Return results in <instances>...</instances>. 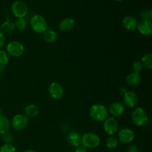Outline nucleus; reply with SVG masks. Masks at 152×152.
<instances>
[{
  "label": "nucleus",
  "instance_id": "1",
  "mask_svg": "<svg viewBox=\"0 0 152 152\" xmlns=\"http://www.w3.org/2000/svg\"><path fill=\"white\" fill-rule=\"evenodd\" d=\"M108 110L102 104H94L89 109L91 118L96 122H103L108 117Z\"/></svg>",
  "mask_w": 152,
  "mask_h": 152
},
{
  "label": "nucleus",
  "instance_id": "2",
  "mask_svg": "<svg viewBox=\"0 0 152 152\" xmlns=\"http://www.w3.org/2000/svg\"><path fill=\"white\" fill-rule=\"evenodd\" d=\"M132 120L137 127H142L148 123L149 117L146 110L142 107H137L132 113Z\"/></svg>",
  "mask_w": 152,
  "mask_h": 152
},
{
  "label": "nucleus",
  "instance_id": "3",
  "mask_svg": "<svg viewBox=\"0 0 152 152\" xmlns=\"http://www.w3.org/2000/svg\"><path fill=\"white\" fill-rule=\"evenodd\" d=\"M30 25L32 31L38 34H43L48 29L45 18L40 14H36L32 16Z\"/></svg>",
  "mask_w": 152,
  "mask_h": 152
},
{
  "label": "nucleus",
  "instance_id": "4",
  "mask_svg": "<svg viewBox=\"0 0 152 152\" xmlns=\"http://www.w3.org/2000/svg\"><path fill=\"white\" fill-rule=\"evenodd\" d=\"M101 139L99 136L93 132L84 134L81 138V144L87 148H96L100 145Z\"/></svg>",
  "mask_w": 152,
  "mask_h": 152
},
{
  "label": "nucleus",
  "instance_id": "5",
  "mask_svg": "<svg viewBox=\"0 0 152 152\" xmlns=\"http://www.w3.org/2000/svg\"><path fill=\"white\" fill-rule=\"evenodd\" d=\"M25 46L21 42L13 40L10 42L6 47V52L9 56L13 57H19L25 53Z\"/></svg>",
  "mask_w": 152,
  "mask_h": 152
},
{
  "label": "nucleus",
  "instance_id": "6",
  "mask_svg": "<svg viewBox=\"0 0 152 152\" xmlns=\"http://www.w3.org/2000/svg\"><path fill=\"white\" fill-rule=\"evenodd\" d=\"M11 12L16 19L25 18L28 13V4L22 0H16L12 4Z\"/></svg>",
  "mask_w": 152,
  "mask_h": 152
},
{
  "label": "nucleus",
  "instance_id": "7",
  "mask_svg": "<svg viewBox=\"0 0 152 152\" xmlns=\"http://www.w3.org/2000/svg\"><path fill=\"white\" fill-rule=\"evenodd\" d=\"M28 123H29V120L25 114H17L13 116L12 118L10 126L13 128V129L20 132V131L25 130L28 127Z\"/></svg>",
  "mask_w": 152,
  "mask_h": 152
},
{
  "label": "nucleus",
  "instance_id": "8",
  "mask_svg": "<svg viewBox=\"0 0 152 152\" xmlns=\"http://www.w3.org/2000/svg\"><path fill=\"white\" fill-rule=\"evenodd\" d=\"M103 130L109 136H114L119 131V123L114 117H110L103 121Z\"/></svg>",
  "mask_w": 152,
  "mask_h": 152
},
{
  "label": "nucleus",
  "instance_id": "9",
  "mask_svg": "<svg viewBox=\"0 0 152 152\" xmlns=\"http://www.w3.org/2000/svg\"><path fill=\"white\" fill-rule=\"evenodd\" d=\"M117 139L118 141L124 144L132 143L135 139V133L132 129L125 128L118 131L117 132Z\"/></svg>",
  "mask_w": 152,
  "mask_h": 152
},
{
  "label": "nucleus",
  "instance_id": "10",
  "mask_svg": "<svg viewBox=\"0 0 152 152\" xmlns=\"http://www.w3.org/2000/svg\"><path fill=\"white\" fill-rule=\"evenodd\" d=\"M48 93L50 97L56 100L62 99L65 94L63 86L57 82H53L48 87Z\"/></svg>",
  "mask_w": 152,
  "mask_h": 152
},
{
  "label": "nucleus",
  "instance_id": "11",
  "mask_svg": "<svg viewBox=\"0 0 152 152\" xmlns=\"http://www.w3.org/2000/svg\"><path fill=\"white\" fill-rule=\"evenodd\" d=\"M123 105L129 108H134L138 103V96L134 91H127L123 95Z\"/></svg>",
  "mask_w": 152,
  "mask_h": 152
},
{
  "label": "nucleus",
  "instance_id": "12",
  "mask_svg": "<svg viewBox=\"0 0 152 152\" xmlns=\"http://www.w3.org/2000/svg\"><path fill=\"white\" fill-rule=\"evenodd\" d=\"M137 29L142 35L150 36L152 34V21L141 19L137 22Z\"/></svg>",
  "mask_w": 152,
  "mask_h": 152
},
{
  "label": "nucleus",
  "instance_id": "13",
  "mask_svg": "<svg viewBox=\"0 0 152 152\" xmlns=\"http://www.w3.org/2000/svg\"><path fill=\"white\" fill-rule=\"evenodd\" d=\"M137 22L136 18L134 17L133 16H130V15L124 16L123 21H122L123 28L129 31H135L137 29Z\"/></svg>",
  "mask_w": 152,
  "mask_h": 152
},
{
  "label": "nucleus",
  "instance_id": "14",
  "mask_svg": "<svg viewBox=\"0 0 152 152\" xmlns=\"http://www.w3.org/2000/svg\"><path fill=\"white\" fill-rule=\"evenodd\" d=\"M108 110V113H110L114 117H121L125 113V106L121 102H114L111 104Z\"/></svg>",
  "mask_w": 152,
  "mask_h": 152
},
{
  "label": "nucleus",
  "instance_id": "15",
  "mask_svg": "<svg viewBox=\"0 0 152 152\" xmlns=\"http://www.w3.org/2000/svg\"><path fill=\"white\" fill-rule=\"evenodd\" d=\"M75 26V20L71 17H65L59 23V28L63 32H69Z\"/></svg>",
  "mask_w": 152,
  "mask_h": 152
},
{
  "label": "nucleus",
  "instance_id": "16",
  "mask_svg": "<svg viewBox=\"0 0 152 152\" xmlns=\"http://www.w3.org/2000/svg\"><path fill=\"white\" fill-rule=\"evenodd\" d=\"M81 138L82 137L80 136V134L75 132H71L67 135V142L71 146L76 148L78 145H81Z\"/></svg>",
  "mask_w": 152,
  "mask_h": 152
},
{
  "label": "nucleus",
  "instance_id": "17",
  "mask_svg": "<svg viewBox=\"0 0 152 152\" xmlns=\"http://www.w3.org/2000/svg\"><path fill=\"white\" fill-rule=\"evenodd\" d=\"M141 80H142V77H141L140 74L135 72L130 73L126 77V82L127 85L132 86V87L139 85L140 83Z\"/></svg>",
  "mask_w": 152,
  "mask_h": 152
},
{
  "label": "nucleus",
  "instance_id": "18",
  "mask_svg": "<svg viewBox=\"0 0 152 152\" xmlns=\"http://www.w3.org/2000/svg\"><path fill=\"white\" fill-rule=\"evenodd\" d=\"M16 28H15L14 22H10V21L7 20L5 22H3L0 26V31L5 35H10V34H13V31H15Z\"/></svg>",
  "mask_w": 152,
  "mask_h": 152
},
{
  "label": "nucleus",
  "instance_id": "19",
  "mask_svg": "<svg viewBox=\"0 0 152 152\" xmlns=\"http://www.w3.org/2000/svg\"><path fill=\"white\" fill-rule=\"evenodd\" d=\"M10 122L7 117L3 115H0V135L9 132L10 129Z\"/></svg>",
  "mask_w": 152,
  "mask_h": 152
},
{
  "label": "nucleus",
  "instance_id": "20",
  "mask_svg": "<svg viewBox=\"0 0 152 152\" xmlns=\"http://www.w3.org/2000/svg\"><path fill=\"white\" fill-rule=\"evenodd\" d=\"M24 112H25V115L28 119L34 118V117H37V115L39 114V109L34 104H30V105H28L25 107V110H24Z\"/></svg>",
  "mask_w": 152,
  "mask_h": 152
},
{
  "label": "nucleus",
  "instance_id": "21",
  "mask_svg": "<svg viewBox=\"0 0 152 152\" xmlns=\"http://www.w3.org/2000/svg\"><path fill=\"white\" fill-rule=\"evenodd\" d=\"M42 37L45 42L47 43H49V44L54 43L58 39L57 33H56L54 30L51 29H48L47 31L42 34Z\"/></svg>",
  "mask_w": 152,
  "mask_h": 152
},
{
  "label": "nucleus",
  "instance_id": "22",
  "mask_svg": "<svg viewBox=\"0 0 152 152\" xmlns=\"http://www.w3.org/2000/svg\"><path fill=\"white\" fill-rule=\"evenodd\" d=\"M152 54L151 53H146L141 58L140 62L142 63L143 68L148 70L152 69Z\"/></svg>",
  "mask_w": 152,
  "mask_h": 152
},
{
  "label": "nucleus",
  "instance_id": "23",
  "mask_svg": "<svg viewBox=\"0 0 152 152\" xmlns=\"http://www.w3.org/2000/svg\"><path fill=\"white\" fill-rule=\"evenodd\" d=\"M118 139L117 137L114 136H109L106 140L105 142V145H106L107 148H110V149H113V148H116L118 145Z\"/></svg>",
  "mask_w": 152,
  "mask_h": 152
},
{
  "label": "nucleus",
  "instance_id": "24",
  "mask_svg": "<svg viewBox=\"0 0 152 152\" xmlns=\"http://www.w3.org/2000/svg\"><path fill=\"white\" fill-rule=\"evenodd\" d=\"M15 28L19 31H25L27 28V22L25 18H19L16 19V22H14Z\"/></svg>",
  "mask_w": 152,
  "mask_h": 152
},
{
  "label": "nucleus",
  "instance_id": "25",
  "mask_svg": "<svg viewBox=\"0 0 152 152\" xmlns=\"http://www.w3.org/2000/svg\"><path fill=\"white\" fill-rule=\"evenodd\" d=\"M10 62V56L7 54L6 50L0 49V64L5 66Z\"/></svg>",
  "mask_w": 152,
  "mask_h": 152
},
{
  "label": "nucleus",
  "instance_id": "26",
  "mask_svg": "<svg viewBox=\"0 0 152 152\" xmlns=\"http://www.w3.org/2000/svg\"><path fill=\"white\" fill-rule=\"evenodd\" d=\"M1 138L3 142H4V144H13V141H14V137H13V134L10 132H7V133L1 135Z\"/></svg>",
  "mask_w": 152,
  "mask_h": 152
},
{
  "label": "nucleus",
  "instance_id": "27",
  "mask_svg": "<svg viewBox=\"0 0 152 152\" xmlns=\"http://www.w3.org/2000/svg\"><path fill=\"white\" fill-rule=\"evenodd\" d=\"M0 152H16V148L13 144H4L0 146Z\"/></svg>",
  "mask_w": 152,
  "mask_h": 152
},
{
  "label": "nucleus",
  "instance_id": "28",
  "mask_svg": "<svg viewBox=\"0 0 152 152\" xmlns=\"http://www.w3.org/2000/svg\"><path fill=\"white\" fill-rule=\"evenodd\" d=\"M140 16L142 19H148L151 20L152 19V10L151 9H144L141 11Z\"/></svg>",
  "mask_w": 152,
  "mask_h": 152
},
{
  "label": "nucleus",
  "instance_id": "29",
  "mask_svg": "<svg viewBox=\"0 0 152 152\" xmlns=\"http://www.w3.org/2000/svg\"><path fill=\"white\" fill-rule=\"evenodd\" d=\"M132 70H133V72L138 73V74H140L142 72V70H143V66H142L140 61H135L132 64Z\"/></svg>",
  "mask_w": 152,
  "mask_h": 152
},
{
  "label": "nucleus",
  "instance_id": "30",
  "mask_svg": "<svg viewBox=\"0 0 152 152\" xmlns=\"http://www.w3.org/2000/svg\"><path fill=\"white\" fill-rule=\"evenodd\" d=\"M127 152H140L137 145H131L127 148Z\"/></svg>",
  "mask_w": 152,
  "mask_h": 152
},
{
  "label": "nucleus",
  "instance_id": "31",
  "mask_svg": "<svg viewBox=\"0 0 152 152\" xmlns=\"http://www.w3.org/2000/svg\"><path fill=\"white\" fill-rule=\"evenodd\" d=\"M5 41H6L5 36H4V34L0 31V49L2 48L3 46L4 45V44H5Z\"/></svg>",
  "mask_w": 152,
  "mask_h": 152
},
{
  "label": "nucleus",
  "instance_id": "32",
  "mask_svg": "<svg viewBox=\"0 0 152 152\" xmlns=\"http://www.w3.org/2000/svg\"><path fill=\"white\" fill-rule=\"evenodd\" d=\"M75 152H88V148L81 144V145L76 147Z\"/></svg>",
  "mask_w": 152,
  "mask_h": 152
},
{
  "label": "nucleus",
  "instance_id": "33",
  "mask_svg": "<svg viewBox=\"0 0 152 152\" xmlns=\"http://www.w3.org/2000/svg\"><path fill=\"white\" fill-rule=\"evenodd\" d=\"M127 91V90H126V88H120V94H121L122 95H124V94L126 93V92Z\"/></svg>",
  "mask_w": 152,
  "mask_h": 152
},
{
  "label": "nucleus",
  "instance_id": "34",
  "mask_svg": "<svg viewBox=\"0 0 152 152\" xmlns=\"http://www.w3.org/2000/svg\"><path fill=\"white\" fill-rule=\"evenodd\" d=\"M4 69H5V66L0 64V75H1L3 72H4Z\"/></svg>",
  "mask_w": 152,
  "mask_h": 152
},
{
  "label": "nucleus",
  "instance_id": "35",
  "mask_svg": "<svg viewBox=\"0 0 152 152\" xmlns=\"http://www.w3.org/2000/svg\"><path fill=\"white\" fill-rule=\"evenodd\" d=\"M23 152H36V151H34V149H27L25 151H24Z\"/></svg>",
  "mask_w": 152,
  "mask_h": 152
},
{
  "label": "nucleus",
  "instance_id": "36",
  "mask_svg": "<svg viewBox=\"0 0 152 152\" xmlns=\"http://www.w3.org/2000/svg\"><path fill=\"white\" fill-rule=\"evenodd\" d=\"M2 114V109H1V108L0 107V115H1Z\"/></svg>",
  "mask_w": 152,
  "mask_h": 152
},
{
  "label": "nucleus",
  "instance_id": "37",
  "mask_svg": "<svg viewBox=\"0 0 152 152\" xmlns=\"http://www.w3.org/2000/svg\"><path fill=\"white\" fill-rule=\"evenodd\" d=\"M114 1H118V2H121V1H123V0H114Z\"/></svg>",
  "mask_w": 152,
  "mask_h": 152
},
{
  "label": "nucleus",
  "instance_id": "38",
  "mask_svg": "<svg viewBox=\"0 0 152 152\" xmlns=\"http://www.w3.org/2000/svg\"><path fill=\"white\" fill-rule=\"evenodd\" d=\"M0 139H1V135H0Z\"/></svg>",
  "mask_w": 152,
  "mask_h": 152
}]
</instances>
